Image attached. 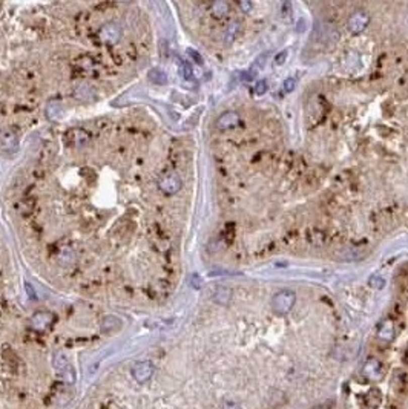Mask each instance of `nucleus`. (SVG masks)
<instances>
[{"mask_svg":"<svg viewBox=\"0 0 408 409\" xmlns=\"http://www.w3.org/2000/svg\"><path fill=\"white\" fill-rule=\"evenodd\" d=\"M295 301H296L295 293L290 291V290H284V291H279L278 294H275L272 305H273V310L278 314H287L293 308Z\"/></svg>","mask_w":408,"mask_h":409,"instance_id":"f257e3e1","label":"nucleus"},{"mask_svg":"<svg viewBox=\"0 0 408 409\" xmlns=\"http://www.w3.org/2000/svg\"><path fill=\"white\" fill-rule=\"evenodd\" d=\"M154 374V365L149 360H143L138 362L132 366V376L138 383H144L147 382Z\"/></svg>","mask_w":408,"mask_h":409,"instance_id":"f03ea898","label":"nucleus"},{"mask_svg":"<svg viewBox=\"0 0 408 409\" xmlns=\"http://www.w3.org/2000/svg\"><path fill=\"white\" fill-rule=\"evenodd\" d=\"M362 373L368 380H379L382 377V363L378 359H368L362 368Z\"/></svg>","mask_w":408,"mask_h":409,"instance_id":"7ed1b4c3","label":"nucleus"},{"mask_svg":"<svg viewBox=\"0 0 408 409\" xmlns=\"http://www.w3.org/2000/svg\"><path fill=\"white\" fill-rule=\"evenodd\" d=\"M54 322V316L48 311H39L31 317V326L37 331H45Z\"/></svg>","mask_w":408,"mask_h":409,"instance_id":"20e7f679","label":"nucleus"},{"mask_svg":"<svg viewBox=\"0 0 408 409\" xmlns=\"http://www.w3.org/2000/svg\"><path fill=\"white\" fill-rule=\"evenodd\" d=\"M368 22H370V17H368L367 13H364V11H356V13H353V14L350 16V19H348V28H350L352 32L358 34V32H361V31H364V29L367 28Z\"/></svg>","mask_w":408,"mask_h":409,"instance_id":"39448f33","label":"nucleus"},{"mask_svg":"<svg viewBox=\"0 0 408 409\" xmlns=\"http://www.w3.org/2000/svg\"><path fill=\"white\" fill-rule=\"evenodd\" d=\"M122 35V29L115 23H107L100 29V39L106 43H115L119 42Z\"/></svg>","mask_w":408,"mask_h":409,"instance_id":"423d86ee","label":"nucleus"},{"mask_svg":"<svg viewBox=\"0 0 408 409\" xmlns=\"http://www.w3.org/2000/svg\"><path fill=\"white\" fill-rule=\"evenodd\" d=\"M160 189L166 195H173L181 189V181L175 175H169V176H166V178H163L160 181Z\"/></svg>","mask_w":408,"mask_h":409,"instance_id":"0eeeda50","label":"nucleus"},{"mask_svg":"<svg viewBox=\"0 0 408 409\" xmlns=\"http://www.w3.org/2000/svg\"><path fill=\"white\" fill-rule=\"evenodd\" d=\"M378 336L379 339H382L384 342H391L394 337V323L393 320L387 319L381 323L379 329H378Z\"/></svg>","mask_w":408,"mask_h":409,"instance_id":"6e6552de","label":"nucleus"},{"mask_svg":"<svg viewBox=\"0 0 408 409\" xmlns=\"http://www.w3.org/2000/svg\"><path fill=\"white\" fill-rule=\"evenodd\" d=\"M103 332H115L122 328V320L115 316H104L100 325Z\"/></svg>","mask_w":408,"mask_h":409,"instance_id":"1a4fd4ad","label":"nucleus"},{"mask_svg":"<svg viewBox=\"0 0 408 409\" xmlns=\"http://www.w3.org/2000/svg\"><path fill=\"white\" fill-rule=\"evenodd\" d=\"M238 120H240V117H238L237 112H226L224 115H221V117H219L216 126H218L219 129H229V127L235 126V124L238 123Z\"/></svg>","mask_w":408,"mask_h":409,"instance_id":"9d476101","label":"nucleus"},{"mask_svg":"<svg viewBox=\"0 0 408 409\" xmlns=\"http://www.w3.org/2000/svg\"><path fill=\"white\" fill-rule=\"evenodd\" d=\"M230 296H232V293H230L229 288L219 287V288H216V291H215V294H213V301H215L216 304H219V305H226V304H229V301H230Z\"/></svg>","mask_w":408,"mask_h":409,"instance_id":"9b49d317","label":"nucleus"},{"mask_svg":"<svg viewBox=\"0 0 408 409\" xmlns=\"http://www.w3.org/2000/svg\"><path fill=\"white\" fill-rule=\"evenodd\" d=\"M149 80L152 83H155V85H166L167 77H166V74L161 69H152L149 72Z\"/></svg>","mask_w":408,"mask_h":409,"instance_id":"f8f14e48","label":"nucleus"},{"mask_svg":"<svg viewBox=\"0 0 408 409\" xmlns=\"http://www.w3.org/2000/svg\"><path fill=\"white\" fill-rule=\"evenodd\" d=\"M227 11H229V5L226 2H215V4H212V13L216 17L224 16Z\"/></svg>","mask_w":408,"mask_h":409,"instance_id":"ddd939ff","label":"nucleus"},{"mask_svg":"<svg viewBox=\"0 0 408 409\" xmlns=\"http://www.w3.org/2000/svg\"><path fill=\"white\" fill-rule=\"evenodd\" d=\"M180 71H181V76L186 79V80H192L194 79V71H192V67H191V64L189 63H180Z\"/></svg>","mask_w":408,"mask_h":409,"instance_id":"4468645a","label":"nucleus"},{"mask_svg":"<svg viewBox=\"0 0 408 409\" xmlns=\"http://www.w3.org/2000/svg\"><path fill=\"white\" fill-rule=\"evenodd\" d=\"M266 91H267V82L266 80H261V82L256 83V86H255V94L256 95H263V94H266Z\"/></svg>","mask_w":408,"mask_h":409,"instance_id":"2eb2a0df","label":"nucleus"},{"mask_svg":"<svg viewBox=\"0 0 408 409\" xmlns=\"http://www.w3.org/2000/svg\"><path fill=\"white\" fill-rule=\"evenodd\" d=\"M237 29H238V23H232L230 26H229V31H227V40L230 42L234 37H235V34H237Z\"/></svg>","mask_w":408,"mask_h":409,"instance_id":"dca6fc26","label":"nucleus"},{"mask_svg":"<svg viewBox=\"0 0 408 409\" xmlns=\"http://www.w3.org/2000/svg\"><path fill=\"white\" fill-rule=\"evenodd\" d=\"M54 365H55V368H60V369H63V368H65L66 365H68V362H66L65 356H57V359H55Z\"/></svg>","mask_w":408,"mask_h":409,"instance_id":"f3484780","label":"nucleus"},{"mask_svg":"<svg viewBox=\"0 0 408 409\" xmlns=\"http://www.w3.org/2000/svg\"><path fill=\"white\" fill-rule=\"evenodd\" d=\"M295 79H287L285 82H284V89H285V92H292L293 89H295Z\"/></svg>","mask_w":408,"mask_h":409,"instance_id":"a211bd4d","label":"nucleus"},{"mask_svg":"<svg viewBox=\"0 0 408 409\" xmlns=\"http://www.w3.org/2000/svg\"><path fill=\"white\" fill-rule=\"evenodd\" d=\"M370 284H372L373 287H376V288H382V287H384V279L375 276V278L370 279Z\"/></svg>","mask_w":408,"mask_h":409,"instance_id":"6ab92c4d","label":"nucleus"},{"mask_svg":"<svg viewBox=\"0 0 408 409\" xmlns=\"http://www.w3.org/2000/svg\"><path fill=\"white\" fill-rule=\"evenodd\" d=\"M188 54H189V55H191V57H192V58H194V60H195V61H197L198 64H201V63H203V58H201V55H200L198 52H195L194 49H188Z\"/></svg>","mask_w":408,"mask_h":409,"instance_id":"aec40b11","label":"nucleus"},{"mask_svg":"<svg viewBox=\"0 0 408 409\" xmlns=\"http://www.w3.org/2000/svg\"><path fill=\"white\" fill-rule=\"evenodd\" d=\"M222 409H241V406H240V404H237V403L229 401V403H224V406H222Z\"/></svg>","mask_w":408,"mask_h":409,"instance_id":"412c9836","label":"nucleus"},{"mask_svg":"<svg viewBox=\"0 0 408 409\" xmlns=\"http://www.w3.org/2000/svg\"><path fill=\"white\" fill-rule=\"evenodd\" d=\"M285 57H287V52H285V51H282L281 54H278V55H276V63H278V64H281V63H282V60H284Z\"/></svg>","mask_w":408,"mask_h":409,"instance_id":"4be33fe9","label":"nucleus"},{"mask_svg":"<svg viewBox=\"0 0 408 409\" xmlns=\"http://www.w3.org/2000/svg\"><path fill=\"white\" fill-rule=\"evenodd\" d=\"M315 409H328V407L327 406H316Z\"/></svg>","mask_w":408,"mask_h":409,"instance_id":"5701e85b","label":"nucleus"}]
</instances>
